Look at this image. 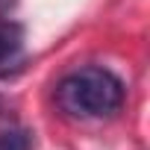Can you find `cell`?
<instances>
[{
    "label": "cell",
    "mask_w": 150,
    "mask_h": 150,
    "mask_svg": "<svg viewBox=\"0 0 150 150\" xmlns=\"http://www.w3.org/2000/svg\"><path fill=\"white\" fill-rule=\"evenodd\" d=\"M12 6H15V0H0V18H6Z\"/></svg>",
    "instance_id": "cell-4"
},
{
    "label": "cell",
    "mask_w": 150,
    "mask_h": 150,
    "mask_svg": "<svg viewBox=\"0 0 150 150\" xmlns=\"http://www.w3.org/2000/svg\"><path fill=\"white\" fill-rule=\"evenodd\" d=\"M27 65V38L24 24L0 18V80L21 74Z\"/></svg>",
    "instance_id": "cell-2"
},
{
    "label": "cell",
    "mask_w": 150,
    "mask_h": 150,
    "mask_svg": "<svg viewBox=\"0 0 150 150\" xmlns=\"http://www.w3.org/2000/svg\"><path fill=\"white\" fill-rule=\"evenodd\" d=\"M0 150H33V132L24 127H9L0 132Z\"/></svg>",
    "instance_id": "cell-3"
},
{
    "label": "cell",
    "mask_w": 150,
    "mask_h": 150,
    "mask_svg": "<svg viewBox=\"0 0 150 150\" xmlns=\"http://www.w3.org/2000/svg\"><path fill=\"white\" fill-rule=\"evenodd\" d=\"M127 100V86L103 65H83L56 83V106L74 121L112 118Z\"/></svg>",
    "instance_id": "cell-1"
}]
</instances>
